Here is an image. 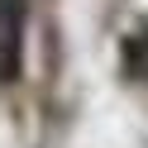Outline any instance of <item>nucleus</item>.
Wrapping results in <instances>:
<instances>
[{
  "label": "nucleus",
  "instance_id": "obj_1",
  "mask_svg": "<svg viewBox=\"0 0 148 148\" xmlns=\"http://www.w3.org/2000/svg\"><path fill=\"white\" fill-rule=\"evenodd\" d=\"M24 72V0H0V81Z\"/></svg>",
  "mask_w": 148,
  "mask_h": 148
},
{
  "label": "nucleus",
  "instance_id": "obj_2",
  "mask_svg": "<svg viewBox=\"0 0 148 148\" xmlns=\"http://www.w3.org/2000/svg\"><path fill=\"white\" fill-rule=\"evenodd\" d=\"M124 72L134 81H148V24H138L124 38Z\"/></svg>",
  "mask_w": 148,
  "mask_h": 148
}]
</instances>
